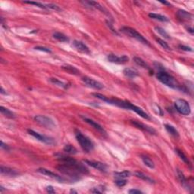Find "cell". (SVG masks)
<instances>
[{
    "label": "cell",
    "mask_w": 194,
    "mask_h": 194,
    "mask_svg": "<svg viewBox=\"0 0 194 194\" xmlns=\"http://www.w3.org/2000/svg\"><path fill=\"white\" fill-rule=\"evenodd\" d=\"M57 159L61 162V164L56 167L58 171L63 174L70 177L72 181H78L80 174H89L88 168L73 158L59 155Z\"/></svg>",
    "instance_id": "cell-1"
},
{
    "label": "cell",
    "mask_w": 194,
    "mask_h": 194,
    "mask_svg": "<svg viewBox=\"0 0 194 194\" xmlns=\"http://www.w3.org/2000/svg\"><path fill=\"white\" fill-rule=\"evenodd\" d=\"M158 80L162 83L163 84L173 88V89H180V84L177 81L176 79L171 75L168 74V72L165 71L164 70L159 71L156 75Z\"/></svg>",
    "instance_id": "cell-2"
},
{
    "label": "cell",
    "mask_w": 194,
    "mask_h": 194,
    "mask_svg": "<svg viewBox=\"0 0 194 194\" xmlns=\"http://www.w3.org/2000/svg\"><path fill=\"white\" fill-rule=\"evenodd\" d=\"M75 137L77 139V141L80 144V147L82 148L84 152H90L94 149V144L92 142V140L83 134L82 132H80L79 130H75Z\"/></svg>",
    "instance_id": "cell-3"
},
{
    "label": "cell",
    "mask_w": 194,
    "mask_h": 194,
    "mask_svg": "<svg viewBox=\"0 0 194 194\" xmlns=\"http://www.w3.org/2000/svg\"><path fill=\"white\" fill-rule=\"evenodd\" d=\"M121 31L122 33H124V34H126V35L131 37V38L137 39V41H139L141 43L148 46H150V43H149V41L145 38L142 34H140L138 31L134 29V28L130 27H123L121 29Z\"/></svg>",
    "instance_id": "cell-4"
},
{
    "label": "cell",
    "mask_w": 194,
    "mask_h": 194,
    "mask_svg": "<svg viewBox=\"0 0 194 194\" xmlns=\"http://www.w3.org/2000/svg\"><path fill=\"white\" fill-rule=\"evenodd\" d=\"M174 106L177 111L183 115H189L191 112V108L187 101L183 99H178L175 101Z\"/></svg>",
    "instance_id": "cell-5"
},
{
    "label": "cell",
    "mask_w": 194,
    "mask_h": 194,
    "mask_svg": "<svg viewBox=\"0 0 194 194\" xmlns=\"http://www.w3.org/2000/svg\"><path fill=\"white\" fill-rule=\"evenodd\" d=\"M27 132L30 135H31L32 137H34V138L37 139V140L42 142V143H46V144L53 145L56 143V142H55L54 139L53 138H52V137H49L45 136V135L40 134L38 133V132L35 131V130H31V129H28Z\"/></svg>",
    "instance_id": "cell-6"
},
{
    "label": "cell",
    "mask_w": 194,
    "mask_h": 194,
    "mask_svg": "<svg viewBox=\"0 0 194 194\" xmlns=\"http://www.w3.org/2000/svg\"><path fill=\"white\" fill-rule=\"evenodd\" d=\"M34 120L41 124L43 127H46V128H54L56 127V124L55 121L49 117H47L45 115H36L34 117Z\"/></svg>",
    "instance_id": "cell-7"
},
{
    "label": "cell",
    "mask_w": 194,
    "mask_h": 194,
    "mask_svg": "<svg viewBox=\"0 0 194 194\" xmlns=\"http://www.w3.org/2000/svg\"><path fill=\"white\" fill-rule=\"evenodd\" d=\"M81 80L82 81H83V83L86 85V86H90V87L91 88H93V89L102 90L104 88L103 84H102V83L94 80V79L89 78V77H86V76L83 77Z\"/></svg>",
    "instance_id": "cell-8"
},
{
    "label": "cell",
    "mask_w": 194,
    "mask_h": 194,
    "mask_svg": "<svg viewBox=\"0 0 194 194\" xmlns=\"http://www.w3.org/2000/svg\"><path fill=\"white\" fill-rule=\"evenodd\" d=\"M107 59L109 62L115 63V64H123L125 63L128 62L129 58L127 56H118L115 54H109L107 56Z\"/></svg>",
    "instance_id": "cell-9"
},
{
    "label": "cell",
    "mask_w": 194,
    "mask_h": 194,
    "mask_svg": "<svg viewBox=\"0 0 194 194\" xmlns=\"http://www.w3.org/2000/svg\"><path fill=\"white\" fill-rule=\"evenodd\" d=\"M37 171L38 172L40 173V174H42L44 175H46V176L49 177V178H53V179H56V181H59L60 183H63L64 182V181H66V179H64L63 177L61 176H59V175L55 174L54 172H53V171H49V170L46 169V168H39V169H37Z\"/></svg>",
    "instance_id": "cell-10"
},
{
    "label": "cell",
    "mask_w": 194,
    "mask_h": 194,
    "mask_svg": "<svg viewBox=\"0 0 194 194\" xmlns=\"http://www.w3.org/2000/svg\"><path fill=\"white\" fill-rule=\"evenodd\" d=\"M84 163L89 165V166H91L93 168H96V169L99 170V171H102V172H105L107 170V168H108L105 163H102V162H97V161L84 160Z\"/></svg>",
    "instance_id": "cell-11"
},
{
    "label": "cell",
    "mask_w": 194,
    "mask_h": 194,
    "mask_svg": "<svg viewBox=\"0 0 194 194\" xmlns=\"http://www.w3.org/2000/svg\"><path fill=\"white\" fill-rule=\"evenodd\" d=\"M130 123L133 124L134 126L137 127L138 129H140V130H143V131H146L147 133H149L150 134H156V130H154L152 127H149V126L146 125V124H143V123L140 122L138 121H130Z\"/></svg>",
    "instance_id": "cell-12"
},
{
    "label": "cell",
    "mask_w": 194,
    "mask_h": 194,
    "mask_svg": "<svg viewBox=\"0 0 194 194\" xmlns=\"http://www.w3.org/2000/svg\"><path fill=\"white\" fill-rule=\"evenodd\" d=\"M83 119L85 122L89 124L90 126H92L94 129H96V130H97V131H99V133H101L102 134H104V135L106 134V131L105 130V129H104L103 127L100 125V124H98L97 122H96L95 121L90 119V118H86V117H83Z\"/></svg>",
    "instance_id": "cell-13"
},
{
    "label": "cell",
    "mask_w": 194,
    "mask_h": 194,
    "mask_svg": "<svg viewBox=\"0 0 194 194\" xmlns=\"http://www.w3.org/2000/svg\"><path fill=\"white\" fill-rule=\"evenodd\" d=\"M73 46L80 53H85V54H90V50L89 47L86 44L83 43V42H81V41L75 40L73 42Z\"/></svg>",
    "instance_id": "cell-14"
},
{
    "label": "cell",
    "mask_w": 194,
    "mask_h": 194,
    "mask_svg": "<svg viewBox=\"0 0 194 194\" xmlns=\"http://www.w3.org/2000/svg\"><path fill=\"white\" fill-rule=\"evenodd\" d=\"M0 171H1L2 174H5L10 177H15L19 174V172L16 171V170L13 169L12 168H9V167L3 166V165H1V167H0Z\"/></svg>",
    "instance_id": "cell-15"
},
{
    "label": "cell",
    "mask_w": 194,
    "mask_h": 194,
    "mask_svg": "<svg viewBox=\"0 0 194 194\" xmlns=\"http://www.w3.org/2000/svg\"><path fill=\"white\" fill-rule=\"evenodd\" d=\"M177 16L181 20H190L193 19V15L184 10H178L177 12Z\"/></svg>",
    "instance_id": "cell-16"
},
{
    "label": "cell",
    "mask_w": 194,
    "mask_h": 194,
    "mask_svg": "<svg viewBox=\"0 0 194 194\" xmlns=\"http://www.w3.org/2000/svg\"><path fill=\"white\" fill-rule=\"evenodd\" d=\"M177 174H178V179H179L180 182H181V184H182L183 187H184L185 189H187V190H190V185H189L188 182H187V178H185V176H184V174H183L182 171H180L179 169H178L177 170Z\"/></svg>",
    "instance_id": "cell-17"
},
{
    "label": "cell",
    "mask_w": 194,
    "mask_h": 194,
    "mask_svg": "<svg viewBox=\"0 0 194 194\" xmlns=\"http://www.w3.org/2000/svg\"><path fill=\"white\" fill-rule=\"evenodd\" d=\"M123 74L124 76L129 78H135L137 76H139V72L137 71L136 69L132 68H126L123 71Z\"/></svg>",
    "instance_id": "cell-18"
},
{
    "label": "cell",
    "mask_w": 194,
    "mask_h": 194,
    "mask_svg": "<svg viewBox=\"0 0 194 194\" xmlns=\"http://www.w3.org/2000/svg\"><path fill=\"white\" fill-rule=\"evenodd\" d=\"M0 112H1L2 114L5 117H6V118H10V119H14V118H15V113L12 112L11 111V110H9V108H5L4 106L0 107Z\"/></svg>",
    "instance_id": "cell-19"
},
{
    "label": "cell",
    "mask_w": 194,
    "mask_h": 194,
    "mask_svg": "<svg viewBox=\"0 0 194 194\" xmlns=\"http://www.w3.org/2000/svg\"><path fill=\"white\" fill-rule=\"evenodd\" d=\"M53 38L57 39L58 41L61 42H69V38L66 35H64V34L60 32H55L53 34Z\"/></svg>",
    "instance_id": "cell-20"
},
{
    "label": "cell",
    "mask_w": 194,
    "mask_h": 194,
    "mask_svg": "<svg viewBox=\"0 0 194 194\" xmlns=\"http://www.w3.org/2000/svg\"><path fill=\"white\" fill-rule=\"evenodd\" d=\"M134 61L137 64V65L140 66V67L143 68L145 69H147V70L150 71V67L149 66V64L146 62L143 59H142L140 57H134L133 58Z\"/></svg>",
    "instance_id": "cell-21"
},
{
    "label": "cell",
    "mask_w": 194,
    "mask_h": 194,
    "mask_svg": "<svg viewBox=\"0 0 194 194\" xmlns=\"http://www.w3.org/2000/svg\"><path fill=\"white\" fill-rule=\"evenodd\" d=\"M175 152H176V153L178 154V156L181 158V160H182L183 162L186 164V165H187L189 167H190V168H191V163H190V160H189V159L187 157V156H186L185 154L182 152V151L180 150V149H175Z\"/></svg>",
    "instance_id": "cell-22"
},
{
    "label": "cell",
    "mask_w": 194,
    "mask_h": 194,
    "mask_svg": "<svg viewBox=\"0 0 194 194\" xmlns=\"http://www.w3.org/2000/svg\"><path fill=\"white\" fill-rule=\"evenodd\" d=\"M165 129H166L167 131H168L171 136L176 137V138L179 137V132L177 130V129L175 128L174 126L171 125V124H165Z\"/></svg>",
    "instance_id": "cell-23"
},
{
    "label": "cell",
    "mask_w": 194,
    "mask_h": 194,
    "mask_svg": "<svg viewBox=\"0 0 194 194\" xmlns=\"http://www.w3.org/2000/svg\"><path fill=\"white\" fill-rule=\"evenodd\" d=\"M149 18H152V19L159 20V21H162V22H168V21H169V19H168V18H167V17L164 16V15H160V14L149 13Z\"/></svg>",
    "instance_id": "cell-24"
},
{
    "label": "cell",
    "mask_w": 194,
    "mask_h": 194,
    "mask_svg": "<svg viewBox=\"0 0 194 194\" xmlns=\"http://www.w3.org/2000/svg\"><path fill=\"white\" fill-rule=\"evenodd\" d=\"M62 69H64L65 71L68 72V73L72 74V75H78L80 74V71L79 70L76 68L75 67L72 65H69V64H65V65H62L61 66Z\"/></svg>",
    "instance_id": "cell-25"
},
{
    "label": "cell",
    "mask_w": 194,
    "mask_h": 194,
    "mask_svg": "<svg viewBox=\"0 0 194 194\" xmlns=\"http://www.w3.org/2000/svg\"><path fill=\"white\" fill-rule=\"evenodd\" d=\"M86 3H88V4H89L90 6H92V7L96 8V9H99V10H100L101 12H104V13H105V15H109V14L108 13V11H107L106 9H105V8L103 7V6L99 4V2H93V1H89V2H86Z\"/></svg>",
    "instance_id": "cell-26"
},
{
    "label": "cell",
    "mask_w": 194,
    "mask_h": 194,
    "mask_svg": "<svg viewBox=\"0 0 194 194\" xmlns=\"http://www.w3.org/2000/svg\"><path fill=\"white\" fill-rule=\"evenodd\" d=\"M50 82L53 83H54L55 85H57V86H60V87H62L64 89H68V88L70 86V85L67 83H64V82L61 81V80H58L57 78H50L49 79Z\"/></svg>",
    "instance_id": "cell-27"
},
{
    "label": "cell",
    "mask_w": 194,
    "mask_h": 194,
    "mask_svg": "<svg viewBox=\"0 0 194 194\" xmlns=\"http://www.w3.org/2000/svg\"><path fill=\"white\" fill-rule=\"evenodd\" d=\"M141 159H142V160H143V163L145 164V165H146L147 167H149V168H152V169L155 168V164H154L153 161H152V159H150V158H149L148 156H146L142 155Z\"/></svg>",
    "instance_id": "cell-28"
},
{
    "label": "cell",
    "mask_w": 194,
    "mask_h": 194,
    "mask_svg": "<svg viewBox=\"0 0 194 194\" xmlns=\"http://www.w3.org/2000/svg\"><path fill=\"white\" fill-rule=\"evenodd\" d=\"M63 151L67 154H69V155H75V154L78 153V150H77L76 148L70 144L65 145L64 149H63Z\"/></svg>",
    "instance_id": "cell-29"
},
{
    "label": "cell",
    "mask_w": 194,
    "mask_h": 194,
    "mask_svg": "<svg viewBox=\"0 0 194 194\" xmlns=\"http://www.w3.org/2000/svg\"><path fill=\"white\" fill-rule=\"evenodd\" d=\"M135 175H136L137 178L143 180V181H145L146 182H149V183H150V184L155 182V181H154L152 179V178H150L149 176H147V175L144 174L143 173L140 172V171H136V172H135Z\"/></svg>",
    "instance_id": "cell-30"
},
{
    "label": "cell",
    "mask_w": 194,
    "mask_h": 194,
    "mask_svg": "<svg viewBox=\"0 0 194 194\" xmlns=\"http://www.w3.org/2000/svg\"><path fill=\"white\" fill-rule=\"evenodd\" d=\"M155 30H156V32L158 33V34H160V35L162 36V37H163L164 38L168 39H169L170 38H171V37L169 36V34H168V33H167L166 31H165V30L163 29V28L160 27H156Z\"/></svg>",
    "instance_id": "cell-31"
},
{
    "label": "cell",
    "mask_w": 194,
    "mask_h": 194,
    "mask_svg": "<svg viewBox=\"0 0 194 194\" xmlns=\"http://www.w3.org/2000/svg\"><path fill=\"white\" fill-rule=\"evenodd\" d=\"M115 176L117 178H126L130 175V172L128 171H123L121 172H114Z\"/></svg>",
    "instance_id": "cell-32"
},
{
    "label": "cell",
    "mask_w": 194,
    "mask_h": 194,
    "mask_svg": "<svg viewBox=\"0 0 194 194\" xmlns=\"http://www.w3.org/2000/svg\"><path fill=\"white\" fill-rule=\"evenodd\" d=\"M24 3H25V4H29V5H34L37 6V7L40 8V9H47L46 6V5L42 4V3L38 2H34V1H24Z\"/></svg>",
    "instance_id": "cell-33"
},
{
    "label": "cell",
    "mask_w": 194,
    "mask_h": 194,
    "mask_svg": "<svg viewBox=\"0 0 194 194\" xmlns=\"http://www.w3.org/2000/svg\"><path fill=\"white\" fill-rule=\"evenodd\" d=\"M156 41L158 42V43L159 44V45L161 46L162 47L163 49H165L166 50H168V51H170L171 50V47L169 46L168 45V43H167L165 41H164L163 39H160V38H156Z\"/></svg>",
    "instance_id": "cell-34"
},
{
    "label": "cell",
    "mask_w": 194,
    "mask_h": 194,
    "mask_svg": "<svg viewBox=\"0 0 194 194\" xmlns=\"http://www.w3.org/2000/svg\"><path fill=\"white\" fill-rule=\"evenodd\" d=\"M115 184L118 187H122L127 184V181L124 179V178H117V180L115 181Z\"/></svg>",
    "instance_id": "cell-35"
},
{
    "label": "cell",
    "mask_w": 194,
    "mask_h": 194,
    "mask_svg": "<svg viewBox=\"0 0 194 194\" xmlns=\"http://www.w3.org/2000/svg\"><path fill=\"white\" fill-rule=\"evenodd\" d=\"M105 191V187L103 186H99V187H94L92 190H90L91 193H102Z\"/></svg>",
    "instance_id": "cell-36"
},
{
    "label": "cell",
    "mask_w": 194,
    "mask_h": 194,
    "mask_svg": "<svg viewBox=\"0 0 194 194\" xmlns=\"http://www.w3.org/2000/svg\"><path fill=\"white\" fill-rule=\"evenodd\" d=\"M46 6L47 9H53V10L58 11V12L61 11V9H60V8L58 7V5H54V4H46Z\"/></svg>",
    "instance_id": "cell-37"
},
{
    "label": "cell",
    "mask_w": 194,
    "mask_h": 194,
    "mask_svg": "<svg viewBox=\"0 0 194 194\" xmlns=\"http://www.w3.org/2000/svg\"><path fill=\"white\" fill-rule=\"evenodd\" d=\"M34 49H35L36 50H39V51L45 52V53H51V50H50L49 48H47V47H44V46H36V47H34Z\"/></svg>",
    "instance_id": "cell-38"
},
{
    "label": "cell",
    "mask_w": 194,
    "mask_h": 194,
    "mask_svg": "<svg viewBox=\"0 0 194 194\" xmlns=\"http://www.w3.org/2000/svg\"><path fill=\"white\" fill-rule=\"evenodd\" d=\"M179 48L181 49L182 50H184V51H187V52H191L192 50V48H190V47L189 46H184V45H179Z\"/></svg>",
    "instance_id": "cell-39"
},
{
    "label": "cell",
    "mask_w": 194,
    "mask_h": 194,
    "mask_svg": "<svg viewBox=\"0 0 194 194\" xmlns=\"http://www.w3.org/2000/svg\"><path fill=\"white\" fill-rule=\"evenodd\" d=\"M129 193L130 194H140L143 193V192L140 190H137V189H132V190H129Z\"/></svg>",
    "instance_id": "cell-40"
},
{
    "label": "cell",
    "mask_w": 194,
    "mask_h": 194,
    "mask_svg": "<svg viewBox=\"0 0 194 194\" xmlns=\"http://www.w3.org/2000/svg\"><path fill=\"white\" fill-rule=\"evenodd\" d=\"M1 148L2 149H5V150L6 151H9V149H10V148H9V146H8L7 144H5V143H3V141H1Z\"/></svg>",
    "instance_id": "cell-41"
},
{
    "label": "cell",
    "mask_w": 194,
    "mask_h": 194,
    "mask_svg": "<svg viewBox=\"0 0 194 194\" xmlns=\"http://www.w3.org/2000/svg\"><path fill=\"white\" fill-rule=\"evenodd\" d=\"M46 191L48 192V193H56V191H55L54 188H53L52 186H49V187H46Z\"/></svg>",
    "instance_id": "cell-42"
},
{
    "label": "cell",
    "mask_w": 194,
    "mask_h": 194,
    "mask_svg": "<svg viewBox=\"0 0 194 194\" xmlns=\"http://www.w3.org/2000/svg\"><path fill=\"white\" fill-rule=\"evenodd\" d=\"M0 93H1V94H2V95H8V93L5 92V90L3 89L2 86H1V89H0Z\"/></svg>",
    "instance_id": "cell-43"
},
{
    "label": "cell",
    "mask_w": 194,
    "mask_h": 194,
    "mask_svg": "<svg viewBox=\"0 0 194 194\" xmlns=\"http://www.w3.org/2000/svg\"><path fill=\"white\" fill-rule=\"evenodd\" d=\"M161 3H162V4H164V5H168V6H171V3L168 2H165V1L161 2Z\"/></svg>",
    "instance_id": "cell-44"
},
{
    "label": "cell",
    "mask_w": 194,
    "mask_h": 194,
    "mask_svg": "<svg viewBox=\"0 0 194 194\" xmlns=\"http://www.w3.org/2000/svg\"><path fill=\"white\" fill-rule=\"evenodd\" d=\"M187 31H189V32H190L191 34H193V28L188 27V28H187Z\"/></svg>",
    "instance_id": "cell-45"
}]
</instances>
